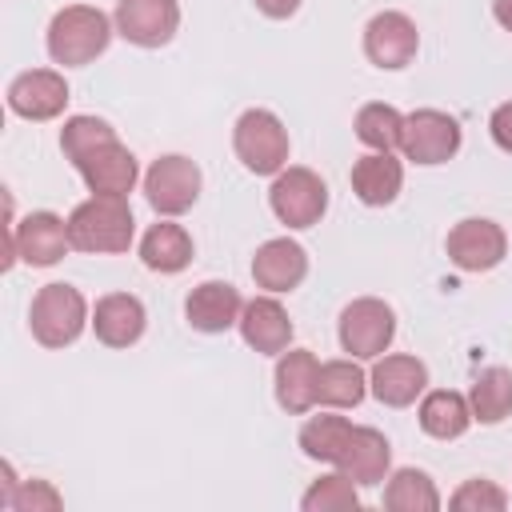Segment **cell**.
Instances as JSON below:
<instances>
[{
  "mask_svg": "<svg viewBox=\"0 0 512 512\" xmlns=\"http://www.w3.org/2000/svg\"><path fill=\"white\" fill-rule=\"evenodd\" d=\"M492 16L504 32H512V0H492Z\"/></svg>",
  "mask_w": 512,
  "mask_h": 512,
  "instance_id": "36",
  "label": "cell"
},
{
  "mask_svg": "<svg viewBox=\"0 0 512 512\" xmlns=\"http://www.w3.org/2000/svg\"><path fill=\"white\" fill-rule=\"evenodd\" d=\"M416 420L432 440H460L472 428V408H468V396L452 388H432L420 396Z\"/></svg>",
  "mask_w": 512,
  "mask_h": 512,
  "instance_id": "24",
  "label": "cell"
},
{
  "mask_svg": "<svg viewBox=\"0 0 512 512\" xmlns=\"http://www.w3.org/2000/svg\"><path fill=\"white\" fill-rule=\"evenodd\" d=\"M384 508L388 512H436L440 492L428 472L420 468H396L384 484Z\"/></svg>",
  "mask_w": 512,
  "mask_h": 512,
  "instance_id": "28",
  "label": "cell"
},
{
  "mask_svg": "<svg viewBox=\"0 0 512 512\" xmlns=\"http://www.w3.org/2000/svg\"><path fill=\"white\" fill-rule=\"evenodd\" d=\"M76 172H80V180L88 184L92 196H128L136 188V180H140V164L120 140H112L100 152H92Z\"/></svg>",
  "mask_w": 512,
  "mask_h": 512,
  "instance_id": "20",
  "label": "cell"
},
{
  "mask_svg": "<svg viewBox=\"0 0 512 512\" xmlns=\"http://www.w3.org/2000/svg\"><path fill=\"white\" fill-rule=\"evenodd\" d=\"M352 192H356V200L360 204H368V208H384V204H392L396 196H400V188H404V164L392 156V152H368V156H360L356 164H352Z\"/></svg>",
  "mask_w": 512,
  "mask_h": 512,
  "instance_id": "22",
  "label": "cell"
},
{
  "mask_svg": "<svg viewBox=\"0 0 512 512\" xmlns=\"http://www.w3.org/2000/svg\"><path fill=\"white\" fill-rule=\"evenodd\" d=\"M448 508H456V512H504L508 508V492L500 484L484 480V476H472L448 496Z\"/></svg>",
  "mask_w": 512,
  "mask_h": 512,
  "instance_id": "32",
  "label": "cell"
},
{
  "mask_svg": "<svg viewBox=\"0 0 512 512\" xmlns=\"http://www.w3.org/2000/svg\"><path fill=\"white\" fill-rule=\"evenodd\" d=\"M240 336L252 352L260 356H280L288 344H292V320H288V308L268 292V296H252L244 300V312H240Z\"/></svg>",
  "mask_w": 512,
  "mask_h": 512,
  "instance_id": "17",
  "label": "cell"
},
{
  "mask_svg": "<svg viewBox=\"0 0 512 512\" xmlns=\"http://www.w3.org/2000/svg\"><path fill=\"white\" fill-rule=\"evenodd\" d=\"M424 388H428V368H424V360H416L408 352L376 356V364L368 372V392L384 408H408V404H416V396H424Z\"/></svg>",
  "mask_w": 512,
  "mask_h": 512,
  "instance_id": "14",
  "label": "cell"
},
{
  "mask_svg": "<svg viewBox=\"0 0 512 512\" xmlns=\"http://www.w3.org/2000/svg\"><path fill=\"white\" fill-rule=\"evenodd\" d=\"M268 204H272V216L284 228H312L328 212V184L312 168L288 164L284 172L272 176Z\"/></svg>",
  "mask_w": 512,
  "mask_h": 512,
  "instance_id": "5",
  "label": "cell"
},
{
  "mask_svg": "<svg viewBox=\"0 0 512 512\" xmlns=\"http://www.w3.org/2000/svg\"><path fill=\"white\" fill-rule=\"evenodd\" d=\"M240 312H244V300L228 280H204L184 300V320L204 336L228 332L232 324H240Z\"/></svg>",
  "mask_w": 512,
  "mask_h": 512,
  "instance_id": "19",
  "label": "cell"
},
{
  "mask_svg": "<svg viewBox=\"0 0 512 512\" xmlns=\"http://www.w3.org/2000/svg\"><path fill=\"white\" fill-rule=\"evenodd\" d=\"M200 184H204V176H200L196 160H188L180 152L152 160L144 172V196L160 216H184L200 200Z\"/></svg>",
  "mask_w": 512,
  "mask_h": 512,
  "instance_id": "7",
  "label": "cell"
},
{
  "mask_svg": "<svg viewBox=\"0 0 512 512\" xmlns=\"http://www.w3.org/2000/svg\"><path fill=\"white\" fill-rule=\"evenodd\" d=\"M468 408H472V420H480V424L508 420L512 416V372L500 364L484 368L468 388Z\"/></svg>",
  "mask_w": 512,
  "mask_h": 512,
  "instance_id": "26",
  "label": "cell"
},
{
  "mask_svg": "<svg viewBox=\"0 0 512 512\" xmlns=\"http://www.w3.org/2000/svg\"><path fill=\"white\" fill-rule=\"evenodd\" d=\"M272 384H276V404L288 416H304L316 404V384H320V360H316V352H308V348H284L276 356Z\"/></svg>",
  "mask_w": 512,
  "mask_h": 512,
  "instance_id": "16",
  "label": "cell"
},
{
  "mask_svg": "<svg viewBox=\"0 0 512 512\" xmlns=\"http://www.w3.org/2000/svg\"><path fill=\"white\" fill-rule=\"evenodd\" d=\"M8 224H12V236H16V256L32 268H52L64 260V252L72 248L68 240V220H60L56 212H28L20 224L12 220V208H8Z\"/></svg>",
  "mask_w": 512,
  "mask_h": 512,
  "instance_id": "13",
  "label": "cell"
},
{
  "mask_svg": "<svg viewBox=\"0 0 512 512\" xmlns=\"http://www.w3.org/2000/svg\"><path fill=\"white\" fill-rule=\"evenodd\" d=\"M92 324L88 316V300L80 296V288L72 284H44L36 296H32V308H28V328H32V340L44 344V348H68L80 340V332Z\"/></svg>",
  "mask_w": 512,
  "mask_h": 512,
  "instance_id": "3",
  "label": "cell"
},
{
  "mask_svg": "<svg viewBox=\"0 0 512 512\" xmlns=\"http://www.w3.org/2000/svg\"><path fill=\"white\" fill-rule=\"evenodd\" d=\"M112 32H116V24L100 8H92V4H68V8H60L48 20L44 44H48V56L56 64L80 68V64H92L96 56L108 52Z\"/></svg>",
  "mask_w": 512,
  "mask_h": 512,
  "instance_id": "2",
  "label": "cell"
},
{
  "mask_svg": "<svg viewBox=\"0 0 512 512\" xmlns=\"http://www.w3.org/2000/svg\"><path fill=\"white\" fill-rule=\"evenodd\" d=\"M336 468L348 472L360 488H376L392 468V448H388L384 432H376L368 424H356L348 444H344V452H340V460H336Z\"/></svg>",
  "mask_w": 512,
  "mask_h": 512,
  "instance_id": "21",
  "label": "cell"
},
{
  "mask_svg": "<svg viewBox=\"0 0 512 512\" xmlns=\"http://www.w3.org/2000/svg\"><path fill=\"white\" fill-rule=\"evenodd\" d=\"M420 52V32H416V20L396 12V8H384L376 12L368 24H364V56L384 68V72H396V68H408Z\"/></svg>",
  "mask_w": 512,
  "mask_h": 512,
  "instance_id": "9",
  "label": "cell"
},
{
  "mask_svg": "<svg viewBox=\"0 0 512 512\" xmlns=\"http://www.w3.org/2000/svg\"><path fill=\"white\" fill-rule=\"evenodd\" d=\"M112 140H116V128L100 116H68L60 128V152L64 160H72V168H80L92 152H100Z\"/></svg>",
  "mask_w": 512,
  "mask_h": 512,
  "instance_id": "30",
  "label": "cell"
},
{
  "mask_svg": "<svg viewBox=\"0 0 512 512\" xmlns=\"http://www.w3.org/2000/svg\"><path fill=\"white\" fill-rule=\"evenodd\" d=\"M352 128H356V140H360L364 148H372V152H396V148H400L404 116H400L392 104L372 100V104H364V108L356 112Z\"/></svg>",
  "mask_w": 512,
  "mask_h": 512,
  "instance_id": "29",
  "label": "cell"
},
{
  "mask_svg": "<svg viewBox=\"0 0 512 512\" xmlns=\"http://www.w3.org/2000/svg\"><path fill=\"white\" fill-rule=\"evenodd\" d=\"M488 132H492L500 152H512V100L496 104V112L488 116Z\"/></svg>",
  "mask_w": 512,
  "mask_h": 512,
  "instance_id": "34",
  "label": "cell"
},
{
  "mask_svg": "<svg viewBox=\"0 0 512 512\" xmlns=\"http://www.w3.org/2000/svg\"><path fill=\"white\" fill-rule=\"evenodd\" d=\"M148 328V312L132 292H108L92 308V332L104 348H132Z\"/></svg>",
  "mask_w": 512,
  "mask_h": 512,
  "instance_id": "18",
  "label": "cell"
},
{
  "mask_svg": "<svg viewBox=\"0 0 512 512\" xmlns=\"http://www.w3.org/2000/svg\"><path fill=\"white\" fill-rule=\"evenodd\" d=\"M444 248H448V260L460 272H492L508 256V236H504V228L496 220L468 216V220L452 224Z\"/></svg>",
  "mask_w": 512,
  "mask_h": 512,
  "instance_id": "10",
  "label": "cell"
},
{
  "mask_svg": "<svg viewBox=\"0 0 512 512\" xmlns=\"http://www.w3.org/2000/svg\"><path fill=\"white\" fill-rule=\"evenodd\" d=\"M360 484L348 476V472H328L320 480L308 484V492L300 496V508L304 512H356L360 508Z\"/></svg>",
  "mask_w": 512,
  "mask_h": 512,
  "instance_id": "31",
  "label": "cell"
},
{
  "mask_svg": "<svg viewBox=\"0 0 512 512\" xmlns=\"http://www.w3.org/2000/svg\"><path fill=\"white\" fill-rule=\"evenodd\" d=\"M252 4H256V12L268 16V20H288V16L300 12V0H252Z\"/></svg>",
  "mask_w": 512,
  "mask_h": 512,
  "instance_id": "35",
  "label": "cell"
},
{
  "mask_svg": "<svg viewBox=\"0 0 512 512\" xmlns=\"http://www.w3.org/2000/svg\"><path fill=\"white\" fill-rule=\"evenodd\" d=\"M396 340V312L380 296H360L340 312V348L356 360H376Z\"/></svg>",
  "mask_w": 512,
  "mask_h": 512,
  "instance_id": "6",
  "label": "cell"
},
{
  "mask_svg": "<svg viewBox=\"0 0 512 512\" xmlns=\"http://www.w3.org/2000/svg\"><path fill=\"white\" fill-rule=\"evenodd\" d=\"M4 100L20 120H56L68 108V80L52 68H28L8 84Z\"/></svg>",
  "mask_w": 512,
  "mask_h": 512,
  "instance_id": "12",
  "label": "cell"
},
{
  "mask_svg": "<svg viewBox=\"0 0 512 512\" xmlns=\"http://www.w3.org/2000/svg\"><path fill=\"white\" fill-rule=\"evenodd\" d=\"M116 32L136 48H164L180 28L176 0H116Z\"/></svg>",
  "mask_w": 512,
  "mask_h": 512,
  "instance_id": "11",
  "label": "cell"
},
{
  "mask_svg": "<svg viewBox=\"0 0 512 512\" xmlns=\"http://www.w3.org/2000/svg\"><path fill=\"white\" fill-rule=\"evenodd\" d=\"M400 152L412 164H444L460 152V124L456 116L440 112V108H416L404 116L400 128Z\"/></svg>",
  "mask_w": 512,
  "mask_h": 512,
  "instance_id": "8",
  "label": "cell"
},
{
  "mask_svg": "<svg viewBox=\"0 0 512 512\" xmlns=\"http://www.w3.org/2000/svg\"><path fill=\"white\" fill-rule=\"evenodd\" d=\"M12 512H56L60 508V492L48 484V480H20L12 500H8Z\"/></svg>",
  "mask_w": 512,
  "mask_h": 512,
  "instance_id": "33",
  "label": "cell"
},
{
  "mask_svg": "<svg viewBox=\"0 0 512 512\" xmlns=\"http://www.w3.org/2000/svg\"><path fill=\"white\" fill-rule=\"evenodd\" d=\"M232 148H236V160L256 176H276L288 168V128L268 108L240 112L232 128Z\"/></svg>",
  "mask_w": 512,
  "mask_h": 512,
  "instance_id": "4",
  "label": "cell"
},
{
  "mask_svg": "<svg viewBox=\"0 0 512 512\" xmlns=\"http://www.w3.org/2000/svg\"><path fill=\"white\" fill-rule=\"evenodd\" d=\"M352 428L356 424L348 416H336V408L332 412H320V416H308L304 428H300V452L308 460L336 464L340 452H344V444H348V436H352Z\"/></svg>",
  "mask_w": 512,
  "mask_h": 512,
  "instance_id": "27",
  "label": "cell"
},
{
  "mask_svg": "<svg viewBox=\"0 0 512 512\" xmlns=\"http://www.w3.org/2000/svg\"><path fill=\"white\" fill-rule=\"evenodd\" d=\"M132 236H136V220L128 196H88L68 212V240L76 252L116 256L128 252Z\"/></svg>",
  "mask_w": 512,
  "mask_h": 512,
  "instance_id": "1",
  "label": "cell"
},
{
  "mask_svg": "<svg viewBox=\"0 0 512 512\" xmlns=\"http://www.w3.org/2000/svg\"><path fill=\"white\" fill-rule=\"evenodd\" d=\"M304 276H308V252L292 236H272L252 256V280H256V288H264L272 296L300 288Z\"/></svg>",
  "mask_w": 512,
  "mask_h": 512,
  "instance_id": "15",
  "label": "cell"
},
{
  "mask_svg": "<svg viewBox=\"0 0 512 512\" xmlns=\"http://www.w3.org/2000/svg\"><path fill=\"white\" fill-rule=\"evenodd\" d=\"M140 260L148 272H160V276H176L192 264V236L184 224H176L172 216L156 220L144 236H140Z\"/></svg>",
  "mask_w": 512,
  "mask_h": 512,
  "instance_id": "23",
  "label": "cell"
},
{
  "mask_svg": "<svg viewBox=\"0 0 512 512\" xmlns=\"http://www.w3.org/2000/svg\"><path fill=\"white\" fill-rule=\"evenodd\" d=\"M368 396V372L356 364V356L348 360H328L320 364V384H316V404L324 408H356Z\"/></svg>",
  "mask_w": 512,
  "mask_h": 512,
  "instance_id": "25",
  "label": "cell"
}]
</instances>
